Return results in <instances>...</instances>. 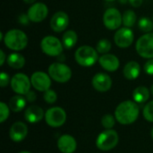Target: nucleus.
<instances>
[{
  "instance_id": "nucleus-19",
  "label": "nucleus",
  "mask_w": 153,
  "mask_h": 153,
  "mask_svg": "<svg viewBox=\"0 0 153 153\" xmlns=\"http://www.w3.org/2000/svg\"><path fill=\"white\" fill-rule=\"evenodd\" d=\"M24 117L27 122L34 124L41 121L43 117H45V113L40 107L37 105H30L26 108Z\"/></svg>"
},
{
  "instance_id": "nucleus-26",
  "label": "nucleus",
  "mask_w": 153,
  "mask_h": 153,
  "mask_svg": "<svg viewBox=\"0 0 153 153\" xmlns=\"http://www.w3.org/2000/svg\"><path fill=\"white\" fill-rule=\"evenodd\" d=\"M138 28L141 31L144 33L152 32L153 30V21L148 17H142L138 21Z\"/></svg>"
},
{
  "instance_id": "nucleus-21",
  "label": "nucleus",
  "mask_w": 153,
  "mask_h": 153,
  "mask_svg": "<svg viewBox=\"0 0 153 153\" xmlns=\"http://www.w3.org/2000/svg\"><path fill=\"white\" fill-rule=\"evenodd\" d=\"M151 91L145 86H139L135 88L133 91V99L138 104L145 103L150 99Z\"/></svg>"
},
{
  "instance_id": "nucleus-7",
  "label": "nucleus",
  "mask_w": 153,
  "mask_h": 153,
  "mask_svg": "<svg viewBox=\"0 0 153 153\" xmlns=\"http://www.w3.org/2000/svg\"><path fill=\"white\" fill-rule=\"evenodd\" d=\"M137 54L145 59L153 58V32L145 33L141 36L135 44Z\"/></svg>"
},
{
  "instance_id": "nucleus-4",
  "label": "nucleus",
  "mask_w": 153,
  "mask_h": 153,
  "mask_svg": "<svg viewBox=\"0 0 153 153\" xmlns=\"http://www.w3.org/2000/svg\"><path fill=\"white\" fill-rule=\"evenodd\" d=\"M48 74L52 80L59 83H65L70 81L73 73L72 69L65 64L62 62L52 63L48 68Z\"/></svg>"
},
{
  "instance_id": "nucleus-41",
  "label": "nucleus",
  "mask_w": 153,
  "mask_h": 153,
  "mask_svg": "<svg viewBox=\"0 0 153 153\" xmlns=\"http://www.w3.org/2000/svg\"><path fill=\"white\" fill-rule=\"evenodd\" d=\"M19 153H31V152H21Z\"/></svg>"
},
{
  "instance_id": "nucleus-29",
  "label": "nucleus",
  "mask_w": 153,
  "mask_h": 153,
  "mask_svg": "<svg viewBox=\"0 0 153 153\" xmlns=\"http://www.w3.org/2000/svg\"><path fill=\"white\" fill-rule=\"evenodd\" d=\"M143 114L147 121L153 123V100H151L144 106Z\"/></svg>"
},
{
  "instance_id": "nucleus-39",
  "label": "nucleus",
  "mask_w": 153,
  "mask_h": 153,
  "mask_svg": "<svg viewBox=\"0 0 153 153\" xmlns=\"http://www.w3.org/2000/svg\"><path fill=\"white\" fill-rule=\"evenodd\" d=\"M120 4H126L128 2V0H118Z\"/></svg>"
},
{
  "instance_id": "nucleus-11",
  "label": "nucleus",
  "mask_w": 153,
  "mask_h": 153,
  "mask_svg": "<svg viewBox=\"0 0 153 153\" xmlns=\"http://www.w3.org/2000/svg\"><path fill=\"white\" fill-rule=\"evenodd\" d=\"M114 41L115 44L120 48H129L134 41V33L131 28L124 26L116 30Z\"/></svg>"
},
{
  "instance_id": "nucleus-10",
  "label": "nucleus",
  "mask_w": 153,
  "mask_h": 153,
  "mask_svg": "<svg viewBox=\"0 0 153 153\" xmlns=\"http://www.w3.org/2000/svg\"><path fill=\"white\" fill-rule=\"evenodd\" d=\"M45 121L50 127H60L66 121V113L60 107L50 108L45 113Z\"/></svg>"
},
{
  "instance_id": "nucleus-1",
  "label": "nucleus",
  "mask_w": 153,
  "mask_h": 153,
  "mask_svg": "<svg viewBox=\"0 0 153 153\" xmlns=\"http://www.w3.org/2000/svg\"><path fill=\"white\" fill-rule=\"evenodd\" d=\"M140 109L135 101L126 100L118 104L115 110V117L121 125H131L139 117Z\"/></svg>"
},
{
  "instance_id": "nucleus-40",
  "label": "nucleus",
  "mask_w": 153,
  "mask_h": 153,
  "mask_svg": "<svg viewBox=\"0 0 153 153\" xmlns=\"http://www.w3.org/2000/svg\"><path fill=\"white\" fill-rule=\"evenodd\" d=\"M151 93L153 95V84L152 85V87H151Z\"/></svg>"
},
{
  "instance_id": "nucleus-28",
  "label": "nucleus",
  "mask_w": 153,
  "mask_h": 153,
  "mask_svg": "<svg viewBox=\"0 0 153 153\" xmlns=\"http://www.w3.org/2000/svg\"><path fill=\"white\" fill-rule=\"evenodd\" d=\"M116 124V117L110 114H107L101 118V125L105 129H112Z\"/></svg>"
},
{
  "instance_id": "nucleus-20",
  "label": "nucleus",
  "mask_w": 153,
  "mask_h": 153,
  "mask_svg": "<svg viewBox=\"0 0 153 153\" xmlns=\"http://www.w3.org/2000/svg\"><path fill=\"white\" fill-rule=\"evenodd\" d=\"M123 74L126 79L134 81L137 79L141 74V65L136 61H129L125 65Z\"/></svg>"
},
{
  "instance_id": "nucleus-32",
  "label": "nucleus",
  "mask_w": 153,
  "mask_h": 153,
  "mask_svg": "<svg viewBox=\"0 0 153 153\" xmlns=\"http://www.w3.org/2000/svg\"><path fill=\"white\" fill-rule=\"evenodd\" d=\"M11 82V79L9 77V74H6L5 72H1L0 74V86L2 88L6 87L9 83Z\"/></svg>"
},
{
  "instance_id": "nucleus-22",
  "label": "nucleus",
  "mask_w": 153,
  "mask_h": 153,
  "mask_svg": "<svg viewBox=\"0 0 153 153\" xmlns=\"http://www.w3.org/2000/svg\"><path fill=\"white\" fill-rule=\"evenodd\" d=\"M26 103H27V100L25 97H23V95H15V96H13L10 100H9V108L13 112H20L22 111L25 106H26Z\"/></svg>"
},
{
  "instance_id": "nucleus-35",
  "label": "nucleus",
  "mask_w": 153,
  "mask_h": 153,
  "mask_svg": "<svg viewBox=\"0 0 153 153\" xmlns=\"http://www.w3.org/2000/svg\"><path fill=\"white\" fill-rule=\"evenodd\" d=\"M25 98H26V100H27V101H29V102H34L36 100H37V95H36V93H35V91H30L26 95H25Z\"/></svg>"
},
{
  "instance_id": "nucleus-6",
  "label": "nucleus",
  "mask_w": 153,
  "mask_h": 153,
  "mask_svg": "<svg viewBox=\"0 0 153 153\" xmlns=\"http://www.w3.org/2000/svg\"><path fill=\"white\" fill-rule=\"evenodd\" d=\"M119 141L117 133L113 129H106L100 133L96 140V146L99 150L108 152L114 149Z\"/></svg>"
},
{
  "instance_id": "nucleus-37",
  "label": "nucleus",
  "mask_w": 153,
  "mask_h": 153,
  "mask_svg": "<svg viewBox=\"0 0 153 153\" xmlns=\"http://www.w3.org/2000/svg\"><path fill=\"white\" fill-rule=\"evenodd\" d=\"M7 60V57H6V56H5V54H4V50L3 49H0V65L2 66V65H4V62Z\"/></svg>"
},
{
  "instance_id": "nucleus-16",
  "label": "nucleus",
  "mask_w": 153,
  "mask_h": 153,
  "mask_svg": "<svg viewBox=\"0 0 153 153\" xmlns=\"http://www.w3.org/2000/svg\"><path fill=\"white\" fill-rule=\"evenodd\" d=\"M99 64L105 71L110 73L116 72L120 66V61L118 57L116 55L109 53L101 55L99 58Z\"/></svg>"
},
{
  "instance_id": "nucleus-18",
  "label": "nucleus",
  "mask_w": 153,
  "mask_h": 153,
  "mask_svg": "<svg viewBox=\"0 0 153 153\" xmlns=\"http://www.w3.org/2000/svg\"><path fill=\"white\" fill-rule=\"evenodd\" d=\"M57 148L62 153H74L77 148L76 140L70 134H64L57 140Z\"/></svg>"
},
{
  "instance_id": "nucleus-23",
  "label": "nucleus",
  "mask_w": 153,
  "mask_h": 153,
  "mask_svg": "<svg viewBox=\"0 0 153 153\" xmlns=\"http://www.w3.org/2000/svg\"><path fill=\"white\" fill-rule=\"evenodd\" d=\"M78 41V35L73 30H65L62 36V43L66 49L73 48Z\"/></svg>"
},
{
  "instance_id": "nucleus-33",
  "label": "nucleus",
  "mask_w": 153,
  "mask_h": 153,
  "mask_svg": "<svg viewBox=\"0 0 153 153\" xmlns=\"http://www.w3.org/2000/svg\"><path fill=\"white\" fill-rule=\"evenodd\" d=\"M143 70L145 74H147L148 75L153 76V58L148 59V61L143 65Z\"/></svg>"
},
{
  "instance_id": "nucleus-30",
  "label": "nucleus",
  "mask_w": 153,
  "mask_h": 153,
  "mask_svg": "<svg viewBox=\"0 0 153 153\" xmlns=\"http://www.w3.org/2000/svg\"><path fill=\"white\" fill-rule=\"evenodd\" d=\"M43 99L48 104H54L57 100V94L55 91L48 89V91H44Z\"/></svg>"
},
{
  "instance_id": "nucleus-44",
  "label": "nucleus",
  "mask_w": 153,
  "mask_h": 153,
  "mask_svg": "<svg viewBox=\"0 0 153 153\" xmlns=\"http://www.w3.org/2000/svg\"><path fill=\"white\" fill-rule=\"evenodd\" d=\"M152 21H153V18H152Z\"/></svg>"
},
{
  "instance_id": "nucleus-3",
  "label": "nucleus",
  "mask_w": 153,
  "mask_h": 153,
  "mask_svg": "<svg viewBox=\"0 0 153 153\" xmlns=\"http://www.w3.org/2000/svg\"><path fill=\"white\" fill-rule=\"evenodd\" d=\"M99 52L96 48L83 45L79 47L74 53L76 63L82 67H91L99 62Z\"/></svg>"
},
{
  "instance_id": "nucleus-14",
  "label": "nucleus",
  "mask_w": 153,
  "mask_h": 153,
  "mask_svg": "<svg viewBox=\"0 0 153 153\" xmlns=\"http://www.w3.org/2000/svg\"><path fill=\"white\" fill-rule=\"evenodd\" d=\"M69 16L65 12L58 11L53 14L51 17L49 25L53 31L55 32H63L65 31L69 25Z\"/></svg>"
},
{
  "instance_id": "nucleus-8",
  "label": "nucleus",
  "mask_w": 153,
  "mask_h": 153,
  "mask_svg": "<svg viewBox=\"0 0 153 153\" xmlns=\"http://www.w3.org/2000/svg\"><path fill=\"white\" fill-rule=\"evenodd\" d=\"M120 11L115 7L108 8L103 14L104 26L109 30H117L123 24V18Z\"/></svg>"
},
{
  "instance_id": "nucleus-43",
  "label": "nucleus",
  "mask_w": 153,
  "mask_h": 153,
  "mask_svg": "<svg viewBox=\"0 0 153 153\" xmlns=\"http://www.w3.org/2000/svg\"><path fill=\"white\" fill-rule=\"evenodd\" d=\"M105 1H108V2H112V1H115V0H105Z\"/></svg>"
},
{
  "instance_id": "nucleus-27",
  "label": "nucleus",
  "mask_w": 153,
  "mask_h": 153,
  "mask_svg": "<svg viewBox=\"0 0 153 153\" xmlns=\"http://www.w3.org/2000/svg\"><path fill=\"white\" fill-rule=\"evenodd\" d=\"M112 48V44L111 42L107 39H102L100 40H99V42L97 43L96 46V49L99 52V54L104 55V54H108Z\"/></svg>"
},
{
  "instance_id": "nucleus-15",
  "label": "nucleus",
  "mask_w": 153,
  "mask_h": 153,
  "mask_svg": "<svg viewBox=\"0 0 153 153\" xmlns=\"http://www.w3.org/2000/svg\"><path fill=\"white\" fill-rule=\"evenodd\" d=\"M92 87L100 92H106L112 87V79L106 73H98L91 79Z\"/></svg>"
},
{
  "instance_id": "nucleus-42",
  "label": "nucleus",
  "mask_w": 153,
  "mask_h": 153,
  "mask_svg": "<svg viewBox=\"0 0 153 153\" xmlns=\"http://www.w3.org/2000/svg\"><path fill=\"white\" fill-rule=\"evenodd\" d=\"M151 134H152V139H153V128H152V133H151Z\"/></svg>"
},
{
  "instance_id": "nucleus-31",
  "label": "nucleus",
  "mask_w": 153,
  "mask_h": 153,
  "mask_svg": "<svg viewBox=\"0 0 153 153\" xmlns=\"http://www.w3.org/2000/svg\"><path fill=\"white\" fill-rule=\"evenodd\" d=\"M10 108L4 102H0V122L4 123L9 117Z\"/></svg>"
},
{
  "instance_id": "nucleus-24",
  "label": "nucleus",
  "mask_w": 153,
  "mask_h": 153,
  "mask_svg": "<svg viewBox=\"0 0 153 153\" xmlns=\"http://www.w3.org/2000/svg\"><path fill=\"white\" fill-rule=\"evenodd\" d=\"M7 65L13 69H22L25 65V58L19 53H11L7 56Z\"/></svg>"
},
{
  "instance_id": "nucleus-17",
  "label": "nucleus",
  "mask_w": 153,
  "mask_h": 153,
  "mask_svg": "<svg viewBox=\"0 0 153 153\" xmlns=\"http://www.w3.org/2000/svg\"><path fill=\"white\" fill-rule=\"evenodd\" d=\"M28 134V127L22 122H15L12 125L9 135L12 141L15 143H19L23 141Z\"/></svg>"
},
{
  "instance_id": "nucleus-38",
  "label": "nucleus",
  "mask_w": 153,
  "mask_h": 153,
  "mask_svg": "<svg viewBox=\"0 0 153 153\" xmlns=\"http://www.w3.org/2000/svg\"><path fill=\"white\" fill-rule=\"evenodd\" d=\"M23 2L26 4H33L36 2V0H23Z\"/></svg>"
},
{
  "instance_id": "nucleus-2",
  "label": "nucleus",
  "mask_w": 153,
  "mask_h": 153,
  "mask_svg": "<svg viewBox=\"0 0 153 153\" xmlns=\"http://www.w3.org/2000/svg\"><path fill=\"white\" fill-rule=\"evenodd\" d=\"M4 46L13 51H21L24 49L29 42L28 36L24 31L19 29L9 30L4 37Z\"/></svg>"
},
{
  "instance_id": "nucleus-36",
  "label": "nucleus",
  "mask_w": 153,
  "mask_h": 153,
  "mask_svg": "<svg viewBox=\"0 0 153 153\" xmlns=\"http://www.w3.org/2000/svg\"><path fill=\"white\" fill-rule=\"evenodd\" d=\"M128 2H129V4H130L132 6L137 8V7H140V6L143 4V0H128Z\"/></svg>"
},
{
  "instance_id": "nucleus-12",
  "label": "nucleus",
  "mask_w": 153,
  "mask_h": 153,
  "mask_svg": "<svg viewBox=\"0 0 153 153\" xmlns=\"http://www.w3.org/2000/svg\"><path fill=\"white\" fill-rule=\"evenodd\" d=\"M27 14L31 22L39 23L47 18L48 14V7L44 3L36 2L29 7Z\"/></svg>"
},
{
  "instance_id": "nucleus-9",
  "label": "nucleus",
  "mask_w": 153,
  "mask_h": 153,
  "mask_svg": "<svg viewBox=\"0 0 153 153\" xmlns=\"http://www.w3.org/2000/svg\"><path fill=\"white\" fill-rule=\"evenodd\" d=\"M10 85L12 90L16 94L25 96L30 91V86H31L30 78H29L25 74L22 73L15 74L11 78Z\"/></svg>"
},
{
  "instance_id": "nucleus-25",
  "label": "nucleus",
  "mask_w": 153,
  "mask_h": 153,
  "mask_svg": "<svg viewBox=\"0 0 153 153\" xmlns=\"http://www.w3.org/2000/svg\"><path fill=\"white\" fill-rule=\"evenodd\" d=\"M123 24L125 27H128V28H132L135 25L136 21H137V16L136 13H134V11L133 10H126L124 12L123 15Z\"/></svg>"
},
{
  "instance_id": "nucleus-13",
  "label": "nucleus",
  "mask_w": 153,
  "mask_h": 153,
  "mask_svg": "<svg viewBox=\"0 0 153 153\" xmlns=\"http://www.w3.org/2000/svg\"><path fill=\"white\" fill-rule=\"evenodd\" d=\"M31 86L38 91H46L50 89L51 86V77L48 74L41 71H37L33 73L30 76Z\"/></svg>"
},
{
  "instance_id": "nucleus-5",
  "label": "nucleus",
  "mask_w": 153,
  "mask_h": 153,
  "mask_svg": "<svg viewBox=\"0 0 153 153\" xmlns=\"http://www.w3.org/2000/svg\"><path fill=\"white\" fill-rule=\"evenodd\" d=\"M40 48L41 51L47 56L57 57L58 56L63 54L65 47L62 43V40L55 36L48 35L41 39Z\"/></svg>"
},
{
  "instance_id": "nucleus-34",
  "label": "nucleus",
  "mask_w": 153,
  "mask_h": 153,
  "mask_svg": "<svg viewBox=\"0 0 153 153\" xmlns=\"http://www.w3.org/2000/svg\"><path fill=\"white\" fill-rule=\"evenodd\" d=\"M18 22L22 25H28L29 22H30V20L27 13H21L18 17Z\"/></svg>"
}]
</instances>
